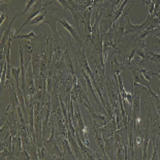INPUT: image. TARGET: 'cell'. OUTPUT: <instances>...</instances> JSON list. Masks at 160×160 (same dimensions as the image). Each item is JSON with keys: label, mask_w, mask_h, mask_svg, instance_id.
<instances>
[{"label": "cell", "mask_w": 160, "mask_h": 160, "mask_svg": "<svg viewBox=\"0 0 160 160\" xmlns=\"http://www.w3.org/2000/svg\"><path fill=\"white\" fill-rule=\"evenodd\" d=\"M20 59H21V72H22V89L25 90V69H24V53L23 47H20Z\"/></svg>", "instance_id": "277c9868"}, {"label": "cell", "mask_w": 160, "mask_h": 160, "mask_svg": "<svg viewBox=\"0 0 160 160\" xmlns=\"http://www.w3.org/2000/svg\"><path fill=\"white\" fill-rule=\"evenodd\" d=\"M20 71H21V67H12V72L15 77V80H16V85H17V90H18V93L19 95H21V90H20V80H19V76H20Z\"/></svg>", "instance_id": "5b68a950"}, {"label": "cell", "mask_w": 160, "mask_h": 160, "mask_svg": "<svg viewBox=\"0 0 160 160\" xmlns=\"http://www.w3.org/2000/svg\"><path fill=\"white\" fill-rule=\"evenodd\" d=\"M45 6H46V4H43L42 5V0H37V2H36V4L33 6V8H32V11L30 12V13L28 15V17H27V19L24 21V23H23V25L20 27L19 28V30L17 31V33H20V31L24 28L25 26H27V25H29V23L31 22V20L32 19H34L35 17H37L39 15L40 12H42V11H43V8H45Z\"/></svg>", "instance_id": "6da1fadb"}, {"label": "cell", "mask_w": 160, "mask_h": 160, "mask_svg": "<svg viewBox=\"0 0 160 160\" xmlns=\"http://www.w3.org/2000/svg\"><path fill=\"white\" fill-rule=\"evenodd\" d=\"M37 1V0H28V2L26 3V5H25V8H24V11L22 13H20V16H24L25 13H27V12H29L30 9H31L32 6H34L35 4V2Z\"/></svg>", "instance_id": "ba28073f"}, {"label": "cell", "mask_w": 160, "mask_h": 160, "mask_svg": "<svg viewBox=\"0 0 160 160\" xmlns=\"http://www.w3.org/2000/svg\"><path fill=\"white\" fill-rule=\"evenodd\" d=\"M127 2H128V0H124L123 3H121V5H120V8H119V9H117L116 12L114 13V16H113V23L114 24L122 16V12H123L124 8H125V5H126V3H127Z\"/></svg>", "instance_id": "8992f818"}, {"label": "cell", "mask_w": 160, "mask_h": 160, "mask_svg": "<svg viewBox=\"0 0 160 160\" xmlns=\"http://www.w3.org/2000/svg\"><path fill=\"white\" fill-rule=\"evenodd\" d=\"M91 12H92V8H88V9H86V11H85L84 16L82 17V18H83L84 26H85V33H86V39H90L91 38V33H92V27L90 25Z\"/></svg>", "instance_id": "7a4b0ae2"}, {"label": "cell", "mask_w": 160, "mask_h": 160, "mask_svg": "<svg viewBox=\"0 0 160 160\" xmlns=\"http://www.w3.org/2000/svg\"><path fill=\"white\" fill-rule=\"evenodd\" d=\"M152 43H158V45H160V38L154 36V37H153V39H152Z\"/></svg>", "instance_id": "9c48e42d"}, {"label": "cell", "mask_w": 160, "mask_h": 160, "mask_svg": "<svg viewBox=\"0 0 160 160\" xmlns=\"http://www.w3.org/2000/svg\"><path fill=\"white\" fill-rule=\"evenodd\" d=\"M156 17H158V18L160 19V12H158L157 13H156Z\"/></svg>", "instance_id": "8fae6325"}, {"label": "cell", "mask_w": 160, "mask_h": 160, "mask_svg": "<svg viewBox=\"0 0 160 160\" xmlns=\"http://www.w3.org/2000/svg\"><path fill=\"white\" fill-rule=\"evenodd\" d=\"M58 21H59V22H60L61 24H62V25H63L64 27H65V28H66L67 30H68L70 34L73 36V38L76 39L78 42H79V46H81V47L83 46V38H82V37H81V35H78V34H77L76 30H74V29L72 28V27L70 26V24L67 23L66 20H64L63 18H60V19H58Z\"/></svg>", "instance_id": "3957f363"}, {"label": "cell", "mask_w": 160, "mask_h": 160, "mask_svg": "<svg viewBox=\"0 0 160 160\" xmlns=\"http://www.w3.org/2000/svg\"><path fill=\"white\" fill-rule=\"evenodd\" d=\"M8 1H12V0H1V3H5V2H8Z\"/></svg>", "instance_id": "30bf717a"}, {"label": "cell", "mask_w": 160, "mask_h": 160, "mask_svg": "<svg viewBox=\"0 0 160 160\" xmlns=\"http://www.w3.org/2000/svg\"><path fill=\"white\" fill-rule=\"evenodd\" d=\"M35 36V33L34 31H31L29 33H27V34H15L13 35V38H18V39H27V40H30L32 39L33 37Z\"/></svg>", "instance_id": "52a82bcc"}]
</instances>
